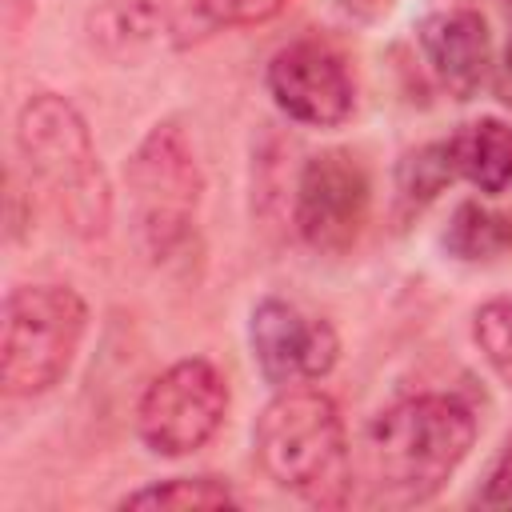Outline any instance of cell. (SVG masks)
I'll return each mask as SVG.
<instances>
[{"label": "cell", "mask_w": 512, "mask_h": 512, "mask_svg": "<svg viewBox=\"0 0 512 512\" xmlns=\"http://www.w3.org/2000/svg\"><path fill=\"white\" fill-rule=\"evenodd\" d=\"M476 444V416L460 396L424 392L384 408L364 432V476L384 504L432 500Z\"/></svg>", "instance_id": "6da1fadb"}, {"label": "cell", "mask_w": 512, "mask_h": 512, "mask_svg": "<svg viewBox=\"0 0 512 512\" xmlns=\"http://www.w3.org/2000/svg\"><path fill=\"white\" fill-rule=\"evenodd\" d=\"M16 148L64 228L80 240H100L112 224V188L76 104L56 92L28 96L16 112Z\"/></svg>", "instance_id": "7a4b0ae2"}, {"label": "cell", "mask_w": 512, "mask_h": 512, "mask_svg": "<svg viewBox=\"0 0 512 512\" xmlns=\"http://www.w3.org/2000/svg\"><path fill=\"white\" fill-rule=\"evenodd\" d=\"M252 452L276 488L324 508L348 500V432L328 392L312 384L276 388L252 424Z\"/></svg>", "instance_id": "3957f363"}, {"label": "cell", "mask_w": 512, "mask_h": 512, "mask_svg": "<svg viewBox=\"0 0 512 512\" xmlns=\"http://www.w3.org/2000/svg\"><path fill=\"white\" fill-rule=\"evenodd\" d=\"M124 180L144 256L156 264L176 260L192 244L196 212L204 200V172L180 120H156L144 132L128 156Z\"/></svg>", "instance_id": "277c9868"}, {"label": "cell", "mask_w": 512, "mask_h": 512, "mask_svg": "<svg viewBox=\"0 0 512 512\" xmlns=\"http://www.w3.org/2000/svg\"><path fill=\"white\" fill-rule=\"evenodd\" d=\"M88 332V304L68 284H20L4 296L0 384L32 400L52 392L76 364Z\"/></svg>", "instance_id": "5b68a950"}, {"label": "cell", "mask_w": 512, "mask_h": 512, "mask_svg": "<svg viewBox=\"0 0 512 512\" xmlns=\"http://www.w3.org/2000/svg\"><path fill=\"white\" fill-rule=\"evenodd\" d=\"M228 404L224 372L204 356H188L148 380L136 404V432L156 456H192L220 432Z\"/></svg>", "instance_id": "8992f818"}, {"label": "cell", "mask_w": 512, "mask_h": 512, "mask_svg": "<svg viewBox=\"0 0 512 512\" xmlns=\"http://www.w3.org/2000/svg\"><path fill=\"white\" fill-rule=\"evenodd\" d=\"M372 216V176L348 148H324L304 160L292 192V224L296 236L320 252H348Z\"/></svg>", "instance_id": "52a82bcc"}, {"label": "cell", "mask_w": 512, "mask_h": 512, "mask_svg": "<svg viewBox=\"0 0 512 512\" xmlns=\"http://www.w3.org/2000/svg\"><path fill=\"white\" fill-rule=\"evenodd\" d=\"M248 348L260 368V376L272 388L312 384L328 376L340 360V336L336 328L280 296H268L248 316Z\"/></svg>", "instance_id": "ba28073f"}, {"label": "cell", "mask_w": 512, "mask_h": 512, "mask_svg": "<svg viewBox=\"0 0 512 512\" xmlns=\"http://www.w3.org/2000/svg\"><path fill=\"white\" fill-rule=\"evenodd\" d=\"M272 104L308 128H336L356 108V84L344 56L324 40H292L264 68Z\"/></svg>", "instance_id": "9c48e42d"}, {"label": "cell", "mask_w": 512, "mask_h": 512, "mask_svg": "<svg viewBox=\"0 0 512 512\" xmlns=\"http://www.w3.org/2000/svg\"><path fill=\"white\" fill-rule=\"evenodd\" d=\"M416 40L440 92L452 100H472L484 88L492 72V36L476 8H444L424 16Z\"/></svg>", "instance_id": "30bf717a"}, {"label": "cell", "mask_w": 512, "mask_h": 512, "mask_svg": "<svg viewBox=\"0 0 512 512\" xmlns=\"http://www.w3.org/2000/svg\"><path fill=\"white\" fill-rule=\"evenodd\" d=\"M88 28L92 44L112 60H136L156 44L172 48L168 0H96Z\"/></svg>", "instance_id": "8fae6325"}, {"label": "cell", "mask_w": 512, "mask_h": 512, "mask_svg": "<svg viewBox=\"0 0 512 512\" xmlns=\"http://www.w3.org/2000/svg\"><path fill=\"white\" fill-rule=\"evenodd\" d=\"M460 180L480 188L484 196H500L512 188V124L496 116H480L448 136Z\"/></svg>", "instance_id": "7c38bea8"}, {"label": "cell", "mask_w": 512, "mask_h": 512, "mask_svg": "<svg viewBox=\"0 0 512 512\" xmlns=\"http://www.w3.org/2000/svg\"><path fill=\"white\" fill-rule=\"evenodd\" d=\"M440 244L460 264H496L512 252V216L480 200H464L456 204Z\"/></svg>", "instance_id": "4fadbf2b"}, {"label": "cell", "mask_w": 512, "mask_h": 512, "mask_svg": "<svg viewBox=\"0 0 512 512\" xmlns=\"http://www.w3.org/2000/svg\"><path fill=\"white\" fill-rule=\"evenodd\" d=\"M452 180H460V172H456L448 136H444V140H432V144H420V148L404 152L400 164H396V204H400L404 212H420V208H428Z\"/></svg>", "instance_id": "5bb4252c"}, {"label": "cell", "mask_w": 512, "mask_h": 512, "mask_svg": "<svg viewBox=\"0 0 512 512\" xmlns=\"http://www.w3.org/2000/svg\"><path fill=\"white\" fill-rule=\"evenodd\" d=\"M120 508H236V492L220 476H168L120 496Z\"/></svg>", "instance_id": "9a60e30c"}, {"label": "cell", "mask_w": 512, "mask_h": 512, "mask_svg": "<svg viewBox=\"0 0 512 512\" xmlns=\"http://www.w3.org/2000/svg\"><path fill=\"white\" fill-rule=\"evenodd\" d=\"M472 340L500 384L512 388V292L492 296L472 312Z\"/></svg>", "instance_id": "2e32d148"}, {"label": "cell", "mask_w": 512, "mask_h": 512, "mask_svg": "<svg viewBox=\"0 0 512 512\" xmlns=\"http://www.w3.org/2000/svg\"><path fill=\"white\" fill-rule=\"evenodd\" d=\"M480 508H512V436L500 444L496 460L484 472V484L472 496Z\"/></svg>", "instance_id": "e0dca14e"}, {"label": "cell", "mask_w": 512, "mask_h": 512, "mask_svg": "<svg viewBox=\"0 0 512 512\" xmlns=\"http://www.w3.org/2000/svg\"><path fill=\"white\" fill-rule=\"evenodd\" d=\"M288 0H212L220 28L224 24H264L272 20Z\"/></svg>", "instance_id": "ac0fdd59"}, {"label": "cell", "mask_w": 512, "mask_h": 512, "mask_svg": "<svg viewBox=\"0 0 512 512\" xmlns=\"http://www.w3.org/2000/svg\"><path fill=\"white\" fill-rule=\"evenodd\" d=\"M492 92H496V100H500L504 108H512V36H508L500 60L492 64Z\"/></svg>", "instance_id": "d6986e66"}, {"label": "cell", "mask_w": 512, "mask_h": 512, "mask_svg": "<svg viewBox=\"0 0 512 512\" xmlns=\"http://www.w3.org/2000/svg\"><path fill=\"white\" fill-rule=\"evenodd\" d=\"M352 16H376L380 8H388V0H340Z\"/></svg>", "instance_id": "ffe728a7"}, {"label": "cell", "mask_w": 512, "mask_h": 512, "mask_svg": "<svg viewBox=\"0 0 512 512\" xmlns=\"http://www.w3.org/2000/svg\"><path fill=\"white\" fill-rule=\"evenodd\" d=\"M504 4H508V8H512V0H504Z\"/></svg>", "instance_id": "44dd1931"}]
</instances>
